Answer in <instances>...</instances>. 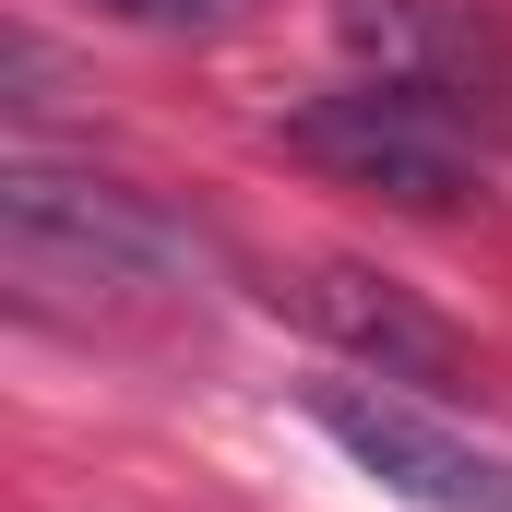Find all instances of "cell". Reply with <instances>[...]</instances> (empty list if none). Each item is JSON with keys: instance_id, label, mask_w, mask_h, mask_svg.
Returning <instances> with one entry per match:
<instances>
[{"instance_id": "obj_1", "label": "cell", "mask_w": 512, "mask_h": 512, "mask_svg": "<svg viewBox=\"0 0 512 512\" xmlns=\"http://www.w3.org/2000/svg\"><path fill=\"white\" fill-rule=\"evenodd\" d=\"M274 143H286L298 167L346 179V191L405 203V215H453V203L477 191L465 131L441 120V96H405V84H334V96L286 108V120H274Z\"/></svg>"}, {"instance_id": "obj_2", "label": "cell", "mask_w": 512, "mask_h": 512, "mask_svg": "<svg viewBox=\"0 0 512 512\" xmlns=\"http://www.w3.org/2000/svg\"><path fill=\"white\" fill-rule=\"evenodd\" d=\"M0 239H12L24 274H36V262H72V274H96V286H179V274H191V239H179L143 191L84 179V167H36V155L0 167Z\"/></svg>"}, {"instance_id": "obj_3", "label": "cell", "mask_w": 512, "mask_h": 512, "mask_svg": "<svg viewBox=\"0 0 512 512\" xmlns=\"http://www.w3.org/2000/svg\"><path fill=\"white\" fill-rule=\"evenodd\" d=\"M274 310L298 322V334H322L334 358H358L370 382H417V393H465L477 382V346L405 286L382 262H298L286 286H274Z\"/></svg>"}, {"instance_id": "obj_4", "label": "cell", "mask_w": 512, "mask_h": 512, "mask_svg": "<svg viewBox=\"0 0 512 512\" xmlns=\"http://www.w3.org/2000/svg\"><path fill=\"white\" fill-rule=\"evenodd\" d=\"M310 429L346 465H370L393 501H417V512H512V465L501 453H477L465 429H441L429 405H405L382 382H310Z\"/></svg>"}, {"instance_id": "obj_5", "label": "cell", "mask_w": 512, "mask_h": 512, "mask_svg": "<svg viewBox=\"0 0 512 512\" xmlns=\"http://www.w3.org/2000/svg\"><path fill=\"white\" fill-rule=\"evenodd\" d=\"M346 48L405 96H477V72H501V36L477 12H429V0H358Z\"/></svg>"}, {"instance_id": "obj_6", "label": "cell", "mask_w": 512, "mask_h": 512, "mask_svg": "<svg viewBox=\"0 0 512 512\" xmlns=\"http://www.w3.org/2000/svg\"><path fill=\"white\" fill-rule=\"evenodd\" d=\"M84 12L143 24V36H215V24H227V0H84Z\"/></svg>"}]
</instances>
